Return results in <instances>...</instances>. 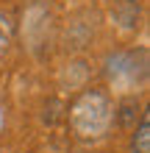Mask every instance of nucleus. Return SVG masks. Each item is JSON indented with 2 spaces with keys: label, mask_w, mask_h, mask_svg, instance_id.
<instances>
[{
  "label": "nucleus",
  "mask_w": 150,
  "mask_h": 153,
  "mask_svg": "<svg viewBox=\"0 0 150 153\" xmlns=\"http://www.w3.org/2000/svg\"><path fill=\"white\" fill-rule=\"evenodd\" d=\"M150 73V53L147 48H125V50H114L103 61V78L106 84L117 92L134 95L136 89H142L147 84Z\"/></svg>",
  "instance_id": "obj_2"
},
{
  "label": "nucleus",
  "mask_w": 150,
  "mask_h": 153,
  "mask_svg": "<svg viewBox=\"0 0 150 153\" xmlns=\"http://www.w3.org/2000/svg\"><path fill=\"white\" fill-rule=\"evenodd\" d=\"M67 123L83 142H98L114 125V103L103 89L83 86L67 106Z\"/></svg>",
  "instance_id": "obj_1"
},
{
  "label": "nucleus",
  "mask_w": 150,
  "mask_h": 153,
  "mask_svg": "<svg viewBox=\"0 0 150 153\" xmlns=\"http://www.w3.org/2000/svg\"><path fill=\"white\" fill-rule=\"evenodd\" d=\"M111 17H114V22H117L120 28L134 31V28H139V3L136 0H120V3L111 8Z\"/></svg>",
  "instance_id": "obj_6"
},
{
  "label": "nucleus",
  "mask_w": 150,
  "mask_h": 153,
  "mask_svg": "<svg viewBox=\"0 0 150 153\" xmlns=\"http://www.w3.org/2000/svg\"><path fill=\"white\" fill-rule=\"evenodd\" d=\"M0 153H6V150H0Z\"/></svg>",
  "instance_id": "obj_9"
},
{
  "label": "nucleus",
  "mask_w": 150,
  "mask_h": 153,
  "mask_svg": "<svg viewBox=\"0 0 150 153\" xmlns=\"http://www.w3.org/2000/svg\"><path fill=\"white\" fill-rule=\"evenodd\" d=\"M128 148H131V153H150V117H147V111L139 117V123L134 125Z\"/></svg>",
  "instance_id": "obj_7"
},
{
  "label": "nucleus",
  "mask_w": 150,
  "mask_h": 153,
  "mask_svg": "<svg viewBox=\"0 0 150 153\" xmlns=\"http://www.w3.org/2000/svg\"><path fill=\"white\" fill-rule=\"evenodd\" d=\"M142 114L145 111L139 106L136 95H122L120 103H114V123H120V125H136Z\"/></svg>",
  "instance_id": "obj_4"
},
{
  "label": "nucleus",
  "mask_w": 150,
  "mask_h": 153,
  "mask_svg": "<svg viewBox=\"0 0 150 153\" xmlns=\"http://www.w3.org/2000/svg\"><path fill=\"white\" fill-rule=\"evenodd\" d=\"M86 67H89V64H86L83 59H69L67 67L61 70V86H64V89H83L86 75H89Z\"/></svg>",
  "instance_id": "obj_5"
},
{
  "label": "nucleus",
  "mask_w": 150,
  "mask_h": 153,
  "mask_svg": "<svg viewBox=\"0 0 150 153\" xmlns=\"http://www.w3.org/2000/svg\"><path fill=\"white\" fill-rule=\"evenodd\" d=\"M17 31L22 36V48L36 59H45L53 42L56 31V17H53V3L50 0H28L20 14Z\"/></svg>",
  "instance_id": "obj_3"
},
{
  "label": "nucleus",
  "mask_w": 150,
  "mask_h": 153,
  "mask_svg": "<svg viewBox=\"0 0 150 153\" xmlns=\"http://www.w3.org/2000/svg\"><path fill=\"white\" fill-rule=\"evenodd\" d=\"M14 36H17V22L8 11H0V59L8 53V48L14 45Z\"/></svg>",
  "instance_id": "obj_8"
}]
</instances>
